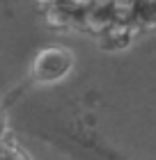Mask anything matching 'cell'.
Returning a JSON list of instances; mask_svg holds the SVG:
<instances>
[{"mask_svg":"<svg viewBox=\"0 0 156 160\" xmlns=\"http://www.w3.org/2000/svg\"><path fill=\"white\" fill-rule=\"evenodd\" d=\"M71 67V55L64 48H46L35 60V73L41 80H57Z\"/></svg>","mask_w":156,"mask_h":160,"instance_id":"6da1fadb","label":"cell"}]
</instances>
